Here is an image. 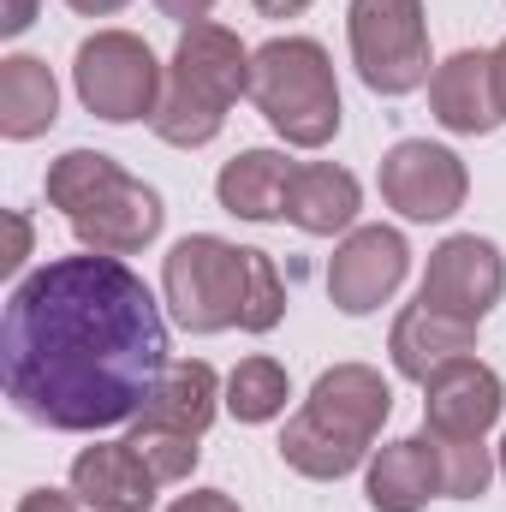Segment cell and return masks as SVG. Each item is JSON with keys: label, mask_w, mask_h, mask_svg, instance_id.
Here are the masks:
<instances>
[{"label": "cell", "mask_w": 506, "mask_h": 512, "mask_svg": "<svg viewBox=\"0 0 506 512\" xmlns=\"http://www.w3.org/2000/svg\"><path fill=\"white\" fill-rule=\"evenodd\" d=\"M167 364L161 304L120 256H54L6 298V399L42 429L96 435L131 423Z\"/></svg>", "instance_id": "cell-1"}, {"label": "cell", "mask_w": 506, "mask_h": 512, "mask_svg": "<svg viewBox=\"0 0 506 512\" xmlns=\"http://www.w3.org/2000/svg\"><path fill=\"white\" fill-rule=\"evenodd\" d=\"M161 292L173 304V322L191 334H221V328L268 334L286 316V286H280L274 256L227 245L215 233H191L167 251Z\"/></svg>", "instance_id": "cell-2"}, {"label": "cell", "mask_w": 506, "mask_h": 512, "mask_svg": "<svg viewBox=\"0 0 506 512\" xmlns=\"http://www.w3.org/2000/svg\"><path fill=\"white\" fill-rule=\"evenodd\" d=\"M393 411V387L370 364H334L322 370L310 399L280 435V459L310 483H340L370 459V441Z\"/></svg>", "instance_id": "cell-3"}, {"label": "cell", "mask_w": 506, "mask_h": 512, "mask_svg": "<svg viewBox=\"0 0 506 512\" xmlns=\"http://www.w3.org/2000/svg\"><path fill=\"white\" fill-rule=\"evenodd\" d=\"M48 203L66 215L84 251L102 256H137L143 245H155L167 221L155 185H143L102 149H66L48 167Z\"/></svg>", "instance_id": "cell-4"}, {"label": "cell", "mask_w": 506, "mask_h": 512, "mask_svg": "<svg viewBox=\"0 0 506 512\" xmlns=\"http://www.w3.org/2000/svg\"><path fill=\"white\" fill-rule=\"evenodd\" d=\"M251 96V48L227 30V24H185L173 66H167V90L149 131L173 149H203L227 126V108Z\"/></svg>", "instance_id": "cell-5"}, {"label": "cell", "mask_w": 506, "mask_h": 512, "mask_svg": "<svg viewBox=\"0 0 506 512\" xmlns=\"http://www.w3.org/2000/svg\"><path fill=\"white\" fill-rule=\"evenodd\" d=\"M251 102L292 149H322L340 131L334 60L310 36H274L251 54Z\"/></svg>", "instance_id": "cell-6"}, {"label": "cell", "mask_w": 506, "mask_h": 512, "mask_svg": "<svg viewBox=\"0 0 506 512\" xmlns=\"http://www.w3.org/2000/svg\"><path fill=\"white\" fill-rule=\"evenodd\" d=\"M72 84H78V102L108 120V126H131V120H155L161 108V66L149 54L143 36L131 30H96L90 42H78V60H72Z\"/></svg>", "instance_id": "cell-7"}, {"label": "cell", "mask_w": 506, "mask_h": 512, "mask_svg": "<svg viewBox=\"0 0 506 512\" xmlns=\"http://www.w3.org/2000/svg\"><path fill=\"white\" fill-rule=\"evenodd\" d=\"M352 66L376 96H411L429 84V24L423 0H352Z\"/></svg>", "instance_id": "cell-8"}, {"label": "cell", "mask_w": 506, "mask_h": 512, "mask_svg": "<svg viewBox=\"0 0 506 512\" xmlns=\"http://www.w3.org/2000/svg\"><path fill=\"white\" fill-rule=\"evenodd\" d=\"M465 191H471L465 161L429 137H405L381 155V197L405 221H447L465 209Z\"/></svg>", "instance_id": "cell-9"}, {"label": "cell", "mask_w": 506, "mask_h": 512, "mask_svg": "<svg viewBox=\"0 0 506 512\" xmlns=\"http://www.w3.org/2000/svg\"><path fill=\"white\" fill-rule=\"evenodd\" d=\"M506 292V262L489 239L477 233H453L429 251V274H423V292L417 304L429 310H447V316H465V322H483Z\"/></svg>", "instance_id": "cell-10"}, {"label": "cell", "mask_w": 506, "mask_h": 512, "mask_svg": "<svg viewBox=\"0 0 506 512\" xmlns=\"http://www.w3.org/2000/svg\"><path fill=\"white\" fill-rule=\"evenodd\" d=\"M405 268H411V245L393 227H358L328 262V298L346 316H370L399 292Z\"/></svg>", "instance_id": "cell-11"}, {"label": "cell", "mask_w": 506, "mask_h": 512, "mask_svg": "<svg viewBox=\"0 0 506 512\" xmlns=\"http://www.w3.org/2000/svg\"><path fill=\"white\" fill-rule=\"evenodd\" d=\"M423 423L429 435H447V441H483L495 423H501V376L477 358H453L447 370H435L423 382Z\"/></svg>", "instance_id": "cell-12"}, {"label": "cell", "mask_w": 506, "mask_h": 512, "mask_svg": "<svg viewBox=\"0 0 506 512\" xmlns=\"http://www.w3.org/2000/svg\"><path fill=\"white\" fill-rule=\"evenodd\" d=\"M429 108L453 137H483L506 120L501 90H495V54L459 48L453 60H441L429 72Z\"/></svg>", "instance_id": "cell-13"}, {"label": "cell", "mask_w": 506, "mask_h": 512, "mask_svg": "<svg viewBox=\"0 0 506 512\" xmlns=\"http://www.w3.org/2000/svg\"><path fill=\"white\" fill-rule=\"evenodd\" d=\"M161 477L143 465L131 441H96L72 459V495L90 512H149Z\"/></svg>", "instance_id": "cell-14"}, {"label": "cell", "mask_w": 506, "mask_h": 512, "mask_svg": "<svg viewBox=\"0 0 506 512\" xmlns=\"http://www.w3.org/2000/svg\"><path fill=\"white\" fill-rule=\"evenodd\" d=\"M471 352H477V322L429 310V304L399 310V322L387 334V358L405 382H429L435 370H447L453 358H471Z\"/></svg>", "instance_id": "cell-15"}, {"label": "cell", "mask_w": 506, "mask_h": 512, "mask_svg": "<svg viewBox=\"0 0 506 512\" xmlns=\"http://www.w3.org/2000/svg\"><path fill=\"white\" fill-rule=\"evenodd\" d=\"M364 495H370L376 512H423L435 495H441V453H435L429 429L381 447L376 459H370Z\"/></svg>", "instance_id": "cell-16"}, {"label": "cell", "mask_w": 506, "mask_h": 512, "mask_svg": "<svg viewBox=\"0 0 506 512\" xmlns=\"http://www.w3.org/2000/svg\"><path fill=\"white\" fill-rule=\"evenodd\" d=\"M358 203H364L358 179L346 167H334V161H298L292 179H286V221L298 233H310V239L346 233L352 215H358Z\"/></svg>", "instance_id": "cell-17"}, {"label": "cell", "mask_w": 506, "mask_h": 512, "mask_svg": "<svg viewBox=\"0 0 506 512\" xmlns=\"http://www.w3.org/2000/svg\"><path fill=\"white\" fill-rule=\"evenodd\" d=\"M215 405H221V382H215V370H209L203 358H173V364L161 370L155 393L143 399L137 423L179 429V435H197V441H203L209 423H215Z\"/></svg>", "instance_id": "cell-18"}, {"label": "cell", "mask_w": 506, "mask_h": 512, "mask_svg": "<svg viewBox=\"0 0 506 512\" xmlns=\"http://www.w3.org/2000/svg\"><path fill=\"white\" fill-rule=\"evenodd\" d=\"M286 179H292V161L274 155V149H245L221 167L215 179V197L227 215L239 221H286Z\"/></svg>", "instance_id": "cell-19"}, {"label": "cell", "mask_w": 506, "mask_h": 512, "mask_svg": "<svg viewBox=\"0 0 506 512\" xmlns=\"http://www.w3.org/2000/svg\"><path fill=\"white\" fill-rule=\"evenodd\" d=\"M60 120V90H54V72L48 60L36 54H6L0 60V131L12 143H30Z\"/></svg>", "instance_id": "cell-20"}, {"label": "cell", "mask_w": 506, "mask_h": 512, "mask_svg": "<svg viewBox=\"0 0 506 512\" xmlns=\"http://www.w3.org/2000/svg\"><path fill=\"white\" fill-rule=\"evenodd\" d=\"M286 399H292V382H286V370H280L274 358H245V364L227 376V411H233L239 423H268V417H280Z\"/></svg>", "instance_id": "cell-21"}, {"label": "cell", "mask_w": 506, "mask_h": 512, "mask_svg": "<svg viewBox=\"0 0 506 512\" xmlns=\"http://www.w3.org/2000/svg\"><path fill=\"white\" fill-rule=\"evenodd\" d=\"M429 441H435V453H441V495H447V501H477V495H489L495 459H489L483 441H447V435H429Z\"/></svg>", "instance_id": "cell-22"}, {"label": "cell", "mask_w": 506, "mask_h": 512, "mask_svg": "<svg viewBox=\"0 0 506 512\" xmlns=\"http://www.w3.org/2000/svg\"><path fill=\"white\" fill-rule=\"evenodd\" d=\"M131 447L143 453V465L161 477V483H185L191 471H197V459H203V447H197V435H179V429H155V423H137L131 417Z\"/></svg>", "instance_id": "cell-23"}, {"label": "cell", "mask_w": 506, "mask_h": 512, "mask_svg": "<svg viewBox=\"0 0 506 512\" xmlns=\"http://www.w3.org/2000/svg\"><path fill=\"white\" fill-rule=\"evenodd\" d=\"M167 512H239V501L227 489H191V495H179Z\"/></svg>", "instance_id": "cell-24"}, {"label": "cell", "mask_w": 506, "mask_h": 512, "mask_svg": "<svg viewBox=\"0 0 506 512\" xmlns=\"http://www.w3.org/2000/svg\"><path fill=\"white\" fill-rule=\"evenodd\" d=\"M155 6H161V18H179V24H203L215 12V0H155Z\"/></svg>", "instance_id": "cell-25"}, {"label": "cell", "mask_w": 506, "mask_h": 512, "mask_svg": "<svg viewBox=\"0 0 506 512\" xmlns=\"http://www.w3.org/2000/svg\"><path fill=\"white\" fill-rule=\"evenodd\" d=\"M18 512H78V507H72V495H60V489H30V495L18 501Z\"/></svg>", "instance_id": "cell-26"}, {"label": "cell", "mask_w": 506, "mask_h": 512, "mask_svg": "<svg viewBox=\"0 0 506 512\" xmlns=\"http://www.w3.org/2000/svg\"><path fill=\"white\" fill-rule=\"evenodd\" d=\"M30 18H36V0H6L0 30H6V36H18V30H30Z\"/></svg>", "instance_id": "cell-27"}, {"label": "cell", "mask_w": 506, "mask_h": 512, "mask_svg": "<svg viewBox=\"0 0 506 512\" xmlns=\"http://www.w3.org/2000/svg\"><path fill=\"white\" fill-rule=\"evenodd\" d=\"M24 251H30V221L12 215V256H6V268H24Z\"/></svg>", "instance_id": "cell-28"}, {"label": "cell", "mask_w": 506, "mask_h": 512, "mask_svg": "<svg viewBox=\"0 0 506 512\" xmlns=\"http://www.w3.org/2000/svg\"><path fill=\"white\" fill-rule=\"evenodd\" d=\"M304 6H310V0H256V12H262V18H298Z\"/></svg>", "instance_id": "cell-29"}, {"label": "cell", "mask_w": 506, "mask_h": 512, "mask_svg": "<svg viewBox=\"0 0 506 512\" xmlns=\"http://www.w3.org/2000/svg\"><path fill=\"white\" fill-rule=\"evenodd\" d=\"M72 12H84V18H108V12H120L126 0H66Z\"/></svg>", "instance_id": "cell-30"}, {"label": "cell", "mask_w": 506, "mask_h": 512, "mask_svg": "<svg viewBox=\"0 0 506 512\" xmlns=\"http://www.w3.org/2000/svg\"><path fill=\"white\" fill-rule=\"evenodd\" d=\"M495 90H501V108H506V42L495 48Z\"/></svg>", "instance_id": "cell-31"}, {"label": "cell", "mask_w": 506, "mask_h": 512, "mask_svg": "<svg viewBox=\"0 0 506 512\" xmlns=\"http://www.w3.org/2000/svg\"><path fill=\"white\" fill-rule=\"evenodd\" d=\"M501 477H506V441H501Z\"/></svg>", "instance_id": "cell-32"}]
</instances>
